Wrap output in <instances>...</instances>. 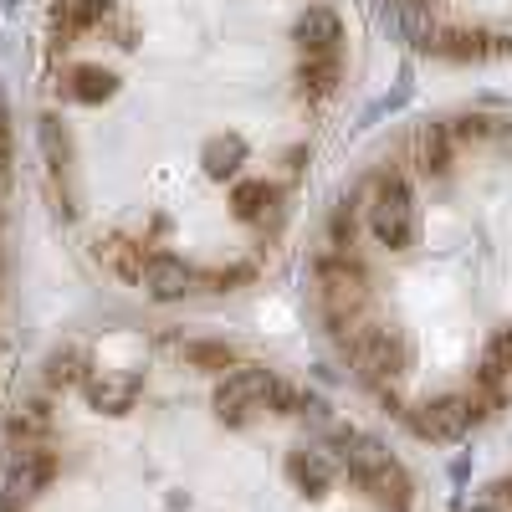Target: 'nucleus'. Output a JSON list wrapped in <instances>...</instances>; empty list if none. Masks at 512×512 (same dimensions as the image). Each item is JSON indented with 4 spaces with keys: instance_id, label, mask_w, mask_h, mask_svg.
Here are the masks:
<instances>
[{
    "instance_id": "22",
    "label": "nucleus",
    "mask_w": 512,
    "mask_h": 512,
    "mask_svg": "<svg viewBox=\"0 0 512 512\" xmlns=\"http://www.w3.org/2000/svg\"><path fill=\"white\" fill-rule=\"evenodd\" d=\"M47 431H52V410L41 405V400H26V405L11 410V436L16 441H41Z\"/></svg>"
},
{
    "instance_id": "21",
    "label": "nucleus",
    "mask_w": 512,
    "mask_h": 512,
    "mask_svg": "<svg viewBox=\"0 0 512 512\" xmlns=\"http://www.w3.org/2000/svg\"><path fill=\"white\" fill-rule=\"evenodd\" d=\"M231 205H236L241 221H267V205H277V190L267 180H241L231 190Z\"/></svg>"
},
{
    "instance_id": "17",
    "label": "nucleus",
    "mask_w": 512,
    "mask_h": 512,
    "mask_svg": "<svg viewBox=\"0 0 512 512\" xmlns=\"http://www.w3.org/2000/svg\"><path fill=\"white\" fill-rule=\"evenodd\" d=\"M98 256L108 262V272H118L123 282H139L144 277V262H149V251L139 241H128V236H103L98 241Z\"/></svg>"
},
{
    "instance_id": "11",
    "label": "nucleus",
    "mask_w": 512,
    "mask_h": 512,
    "mask_svg": "<svg viewBox=\"0 0 512 512\" xmlns=\"http://www.w3.org/2000/svg\"><path fill=\"white\" fill-rule=\"evenodd\" d=\"M82 390H88V400H93L98 410L123 415V410H134V400L144 395V379H139V374H113V369H103V374L82 379Z\"/></svg>"
},
{
    "instance_id": "19",
    "label": "nucleus",
    "mask_w": 512,
    "mask_h": 512,
    "mask_svg": "<svg viewBox=\"0 0 512 512\" xmlns=\"http://www.w3.org/2000/svg\"><path fill=\"white\" fill-rule=\"evenodd\" d=\"M82 379H88V354L77 344H62V349L47 354V384L52 390H77Z\"/></svg>"
},
{
    "instance_id": "20",
    "label": "nucleus",
    "mask_w": 512,
    "mask_h": 512,
    "mask_svg": "<svg viewBox=\"0 0 512 512\" xmlns=\"http://www.w3.org/2000/svg\"><path fill=\"white\" fill-rule=\"evenodd\" d=\"M359 226H364V205H359V195H344V200L333 205V216H328V241H333V251H354Z\"/></svg>"
},
{
    "instance_id": "16",
    "label": "nucleus",
    "mask_w": 512,
    "mask_h": 512,
    "mask_svg": "<svg viewBox=\"0 0 512 512\" xmlns=\"http://www.w3.org/2000/svg\"><path fill=\"white\" fill-rule=\"evenodd\" d=\"M200 164L210 180H236L241 164H246V139L241 134H210L200 149Z\"/></svg>"
},
{
    "instance_id": "10",
    "label": "nucleus",
    "mask_w": 512,
    "mask_h": 512,
    "mask_svg": "<svg viewBox=\"0 0 512 512\" xmlns=\"http://www.w3.org/2000/svg\"><path fill=\"white\" fill-rule=\"evenodd\" d=\"M287 477H292L297 492L323 497V492L333 487V477H338V456H333L328 446H297V451L287 456Z\"/></svg>"
},
{
    "instance_id": "18",
    "label": "nucleus",
    "mask_w": 512,
    "mask_h": 512,
    "mask_svg": "<svg viewBox=\"0 0 512 512\" xmlns=\"http://www.w3.org/2000/svg\"><path fill=\"white\" fill-rule=\"evenodd\" d=\"M67 93L77 98V103H108L113 93H118V77L108 72V67H72V77H67Z\"/></svg>"
},
{
    "instance_id": "25",
    "label": "nucleus",
    "mask_w": 512,
    "mask_h": 512,
    "mask_svg": "<svg viewBox=\"0 0 512 512\" xmlns=\"http://www.w3.org/2000/svg\"><path fill=\"white\" fill-rule=\"evenodd\" d=\"M251 277V267H226V272H210V287L216 292H231L236 282H246Z\"/></svg>"
},
{
    "instance_id": "7",
    "label": "nucleus",
    "mask_w": 512,
    "mask_h": 512,
    "mask_svg": "<svg viewBox=\"0 0 512 512\" xmlns=\"http://www.w3.org/2000/svg\"><path fill=\"white\" fill-rule=\"evenodd\" d=\"M374 507H390V512H410L415 507V487H410V472L395 461V456H384L379 466H369V472L354 482Z\"/></svg>"
},
{
    "instance_id": "6",
    "label": "nucleus",
    "mask_w": 512,
    "mask_h": 512,
    "mask_svg": "<svg viewBox=\"0 0 512 512\" xmlns=\"http://www.w3.org/2000/svg\"><path fill=\"white\" fill-rule=\"evenodd\" d=\"M267 390H272V369L241 364V369H231V374L216 384L210 405H216V415H221L226 425H241V420H251L256 410H267Z\"/></svg>"
},
{
    "instance_id": "13",
    "label": "nucleus",
    "mask_w": 512,
    "mask_h": 512,
    "mask_svg": "<svg viewBox=\"0 0 512 512\" xmlns=\"http://www.w3.org/2000/svg\"><path fill=\"white\" fill-rule=\"evenodd\" d=\"M410 154L415 164L425 169V175H451V164H456V139H451V128L446 123H420L415 128V139H410Z\"/></svg>"
},
{
    "instance_id": "2",
    "label": "nucleus",
    "mask_w": 512,
    "mask_h": 512,
    "mask_svg": "<svg viewBox=\"0 0 512 512\" xmlns=\"http://www.w3.org/2000/svg\"><path fill=\"white\" fill-rule=\"evenodd\" d=\"M338 344L349 349V364H354V374L369 384V390L400 379L410 369V359H415L405 328H395V323H364L359 318L349 333H338Z\"/></svg>"
},
{
    "instance_id": "12",
    "label": "nucleus",
    "mask_w": 512,
    "mask_h": 512,
    "mask_svg": "<svg viewBox=\"0 0 512 512\" xmlns=\"http://www.w3.org/2000/svg\"><path fill=\"white\" fill-rule=\"evenodd\" d=\"M436 52L451 62H487V57H507L512 52V36H487V31H441L436 36Z\"/></svg>"
},
{
    "instance_id": "24",
    "label": "nucleus",
    "mask_w": 512,
    "mask_h": 512,
    "mask_svg": "<svg viewBox=\"0 0 512 512\" xmlns=\"http://www.w3.org/2000/svg\"><path fill=\"white\" fill-rule=\"evenodd\" d=\"M446 128H451V139H456V144H482V139H492V134H497V118L461 113V118H451Z\"/></svg>"
},
{
    "instance_id": "8",
    "label": "nucleus",
    "mask_w": 512,
    "mask_h": 512,
    "mask_svg": "<svg viewBox=\"0 0 512 512\" xmlns=\"http://www.w3.org/2000/svg\"><path fill=\"white\" fill-rule=\"evenodd\" d=\"M292 41L303 57H323V52H344V21L333 6H308L292 21Z\"/></svg>"
},
{
    "instance_id": "26",
    "label": "nucleus",
    "mask_w": 512,
    "mask_h": 512,
    "mask_svg": "<svg viewBox=\"0 0 512 512\" xmlns=\"http://www.w3.org/2000/svg\"><path fill=\"white\" fill-rule=\"evenodd\" d=\"M502 512H512V477H502V482H492V492H487Z\"/></svg>"
},
{
    "instance_id": "3",
    "label": "nucleus",
    "mask_w": 512,
    "mask_h": 512,
    "mask_svg": "<svg viewBox=\"0 0 512 512\" xmlns=\"http://www.w3.org/2000/svg\"><path fill=\"white\" fill-rule=\"evenodd\" d=\"M313 282H318V308H323L328 328L349 333L364 318V303H369V272H364V262L354 251H328L318 262V272H313Z\"/></svg>"
},
{
    "instance_id": "14",
    "label": "nucleus",
    "mask_w": 512,
    "mask_h": 512,
    "mask_svg": "<svg viewBox=\"0 0 512 512\" xmlns=\"http://www.w3.org/2000/svg\"><path fill=\"white\" fill-rule=\"evenodd\" d=\"M338 82H344V52L303 57V67H297V93H303L308 103H328L338 93Z\"/></svg>"
},
{
    "instance_id": "9",
    "label": "nucleus",
    "mask_w": 512,
    "mask_h": 512,
    "mask_svg": "<svg viewBox=\"0 0 512 512\" xmlns=\"http://www.w3.org/2000/svg\"><path fill=\"white\" fill-rule=\"evenodd\" d=\"M139 282H144V292L154 297V303H180V297L190 292V282H195V272L185 267V256H175V251H149Z\"/></svg>"
},
{
    "instance_id": "23",
    "label": "nucleus",
    "mask_w": 512,
    "mask_h": 512,
    "mask_svg": "<svg viewBox=\"0 0 512 512\" xmlns=\"http://www.w3.org/2000/svg\"><path fill=\"white\" fill-rule=\"evenodd\" d=\"M185 359H190L195 369H210V374H216V369H231V364H236V349H231V344H216V338H190V344H185Z\"/></svg>"
},
{
    "instance_id": "5",
    "label": "nucleus",
    "mask_w": 512,
    "mask_h": 512,
    "mask_svg": "<svg viewBox=\"0 0 512 512\" xmlns=\"http://www.w3.org/2000/svg\"><path fill=\"white\" fill-rule=\"evenodd\" d=\"M52 477H57V456L41 441H16V451L6 456V477H0V512H21Z\"/></svg>"
},
{
    "instance_id": "15",
    "label": "nucleus",
    "mask_w": 512,
    "mask_h": 512,
    "mask_svg": "<svg viewBox=\"0 0 512 512\" xmlns=\"http://www.w3.org/2000/svg\"><path fill=\"white\" fill-rule=\"evenodd\" d=\"M36 139H41V154H47L52 185H67V175H72V134H67V123L57 113H41L36 118Z\"/></svg>"
},
{
    "instance_id": "1",
    "label": "nucleus",
    "mask_w": 512,
    "mask_h": 512,
    "mask_svg": "<svg viewBox=\"0 0 512 512\" xmlns=\"http://www.w3.org/2000/svg\"><path fill=\"white\" fill-rule=\"evenodd\" d=\"M364 226L379 246L390 251H410L415 236H420V205H415V190L400 169H379L369 180V200H364Z\"/></svg>"
},
{
    "instance_id": "4",
    "label": "nucleus",
    "mask_w": 512,
    "mask_h": 512,
    "mask_svg": "<svg viewBox=\"0 0 512 512\" xmlns=\"http://www.w3.org/2000/svg\"><path fill=\"white\" fill-rule=\"evenodd\" d=\"M487 410L477 405V395H436V400H420V405H405V425L431 441V446H451L461 441L472 425H482Z\"/></svg>"
},
{
    "instance_id": "27",
    "label": "nucleus",
    "mask_w": 512,
    "mask_h": 512,
    "mask_svg": "<svg viewBox=\"0 0 512 512\" xmlns=\"http://www.w3.org/2000/svg\"><path fill=\"white\" fill-rule=\"evenodd\" d=\"M466 512H502V507H497L492 497H482V502H472V507H466Z\"/></svg>"
}]
</instances>
